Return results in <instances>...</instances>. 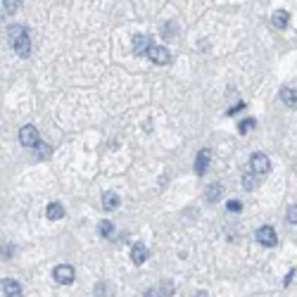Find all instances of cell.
Returning <instances> with one entry per match:
<instances>
[{
	"instance_id": "cell-1",
	"label": "cell",
	"mask_w": 297,
	"mask_h": 297,
	"mask_svg": "<svg viewBox=\"0 0 297 297\" xmlns=\"http://www.w3.org/2000/svg\"><path fill=\"white\" fill-rule=\"evenodd\" d=\"M19 143L24 148H36V145H41V140H38V131L36 126H21L19 128Z\"/></svg>"
},
{
	"instance_id": "cell-2",
	"label": "cell",
	"mask_w": 297,
	"mask_h": 297,
	"mask_svg": "<svg viewBox=\"0 0 297 297\" xmlns=\"http://www.w3.org/2000/svg\"><path fill=\"white\" fill-rule=\"evenodd\" d=\"M12 48H14V53L19 55V57H29V53H31V38H29V33L24 31L19 36H14L12 38Z\"/></svg>"
},
{
	"instance_id": "cell-3",
	"label": "cell",
	"mask_w": 297,
	"mask_h": 297,
	"mask_svg": "<svg viewBox=\"0 0 297 297\" xmlns=\"http://www.w3.org/2000/svg\"><path fill=\"white\" fill-rule=\"evenodd\" d=\"M53 276H55V281H57V283H62V286H69V283H74V266H69V264L55 266Z\"/></svg>"
},
{
	"instance_id": "cell-4",
	"label": "cell",
	"mask_w": 297,
	"mask_h": 297,
	"mask_svg": "<svg viewBox=\"0 0 297 297\" xmlns=\"http://www.w3.org/2000/svg\"><path fill=\"white\" fill-rule=\"evenodd\" d=\"M148 57L152 60L155 64H169L171 62V53L164 48V45H150L148 50Z\"/></svg>"
},
{
	"instance_id": "cell-5",
	"label": "cell",
	"mask_w": 297,
	"mask_h": 297,
	"mask_svg": "<svg viewBox=\"0 0 297 297\" xmlns=\"http://www.w3.org/2000/svg\"><path fill=\"white\" fill-rule=\"evenodd\" d=\"M257 240L264 245V247H274V245L278 243V235L271 226H262V228L257 231Z\"/></svg>"
},
{
	"instance_id": "cell-6",
	"label": "cell",
	"mask_w": 297,
	"mask_h": 297,
	"mask_svg": "<svg viewBox=\"0 0 297 297\" xmlns=\"http://www.w3.org/2000/svg\"><path fill=\"white\" fill-rule=\"evenodd\" d=\"M250 164H252V171H255V174H266V171L271 169V159L266 157L264 152H257V155H252Z\"/></svg>"
},
{
	"instance_id": "cell-7",
	"label": "cell",
	"mask_w": 297,
	"mask_h": 297,
	"mask_svg": "<svg viewBox=\"0 0 297 297\" xmlns=\"http://www.w3.org/2000/svg\"><path fill=\"white\" fill-rule=\"evenodd\" d=\"M209 162H212V152L207 148H202L198 152V159H195V174L202 176V174H207V167H209Z\"/></svg>"
},
{
	"instance_id": "cell-8",
	"label": "cell",
	"mask_w": 297,
	"mask_h": 297,
	"mask_svg": "<svg viewBox=\"0 0 297 297\" xmlns=\"http://www.w3.org/2000/svg\"><path fill=\"white\" fill-rule=\"evenodd\" d=\"M2 295L5 297H21L19 281H14V278H5V281H2Z\"/></svg>"
},
{
	"instance_id": "cell-9",
	"label": "cell",
	"mask_w": 297,
	"mask_h": 297,
	"mask_svg": "<svg viewBox=\"0 0 297 297\" xmlns=\"http://www.w3.org/2000/svg\"><path fill=\"white\" fill-rule=\"evenodd\" d=\"M131 259H133V264H145V259H148V247L143 243H136L131 247Z\"/></svg>"
},
{
	"instance_id": "cell-10",
	"label": "cell",
	"mask_w": 297,
	"mask_h": 297,
	"mask_svg": "<svg viewBox=\"0 0 297 297\" xmlns=\"http://www.w3.org/2000/svg\"><path fill=\"white\" fill-rule=\"evenodd\" d=\"M117 207H119V195L117 193L114 191L105 193V195H102V209H105V212H114Z\"/></svg>"
},
{
	"instance_id": "cell-11",
	"label": "cell",
	"mask_w": 297,
	"mask_h": 297,
	"mask_svg": "<svg viewBox=\"0 0 297 297\" xmlns=\"http://www.w3.org/2000/svg\"><path fill=\"white\" fill-rule=\"evenodd\" d=\"M133 50L138 55H148L150 50V41L145 33H138V36H133Z\"/></svg>"
},
{
	"instance_id": "cell-12",
	"label": "cell",
	"mask_w": 297,
	"mask_h": 297,
	"mask_svg": "<svg viewBox=\"0 0 297 297\" xmlns=\"http://www.w3.org/2000/svg\"><path fill=\"white\" fill-rule=\"evenodd\" d=\"M45 216H48L50 221H57V219H62L64 216V207L60 202H50V204L45 207Z\"/></svg>"
},
{
	"instance_id": "cell-13",
	"label": "cell",
	"mask_w": 297,
	"mask_h": 297,
	"mask_svg": "<svg viewBox=\"0 0 297 297\" xmlns=\"http://www.w3.org/2000/svg\"><path fill=\"white\" fill-rule=\"evenodd\" d=\"M281 100H283V105L286 107H295L297 105V91L295 88H283V91H281Z\"/></svg>"
},
{
	"instance_id": "cell-14",
	"label": "cell",
	"mask_w": 297,
	"mask_h": 297,
	"mask_svg": "<svg viewBox=\"0 0 297 297\" xmlns=\"http://www.w3.org/2000/svg\"><path fill=\"white\" fill-rule=\"evenodd\" d=\"M221 193H223L221 183H214V186H209V188L204 191V200H207V202H216L219 198H221Z\"/></svg>"
},
{
	"instance_id": "cell-15",
	"label": "cell",
	"mask_w": 297,
	"mask_h": 297,
	"mask_svg": "<svg viewBox=\"0 0 297 297\" xmlns=\"http://www.w3.org/2000/svg\"><path fill=\"white\" fill-rule=\"evenodd\" d=\"M288 19H290V17H288V12H286V10H278V12H274V17H271V24H274V26H278V29H286V26H288Z\"/></svg>"
},
{
	"instance_id": "cell-16",
	"label": "cell",
	"mask_w": 297,
	"mask_h": 297,
	"mask_svg": "<svg viewBox=\"0 0 297 297\" xmlns=\"http://www.w3.org/2000/svg\"><path fill=\"white\" fill-rule=\"evenodd\" d=\"M98 233L105 235V238H109V235L114 233V223H112V221H100V223H98Z\"/></svg>"
},
{
	"instance_id": "cell-17",
	"label": "cell",
	"mask_w": 297,
	"mask_h": 297,
	"mask_svg": "<svg viewBox=\"0 0 297 297\" xmlns=\"http://www.w3.org/2000/svg\"><path fill=\"white\" fill-rule=\"evenodd\" d=\"M17 5H19V0H2V10H5V14H12V12L17 10Z\"/></svg>"
},
{
	"instance_id": "cell-18",
	"label": "cell",
	"mask_w": 297,
	"mask_h": 297,
	"mask_svg": "<svg viewBox=\"0 0 297 297\" xmlns=\"http://www.w3.org/2000/svg\"><path fill=\"white\" fill-rule=\"evenodd\" d=\"M255 186H257L255 176H250V174H245V176H243V188H245V191H252Z\"/></svg>"
},
{
	"instance_id": "cell-19",
	"label": "cell",
	"mask_w": 297,
	"mask_h": 297,
	"mask_svg": "<svg viewBox=\"0 0 297 297\" xmlns=\"http://www.w3.org/2000/svg\"><path fill=\"white\" fill-rule=\"evenodd\" d=\"M250 128H255V119H243L240 126H238V131H240V133H247Z\"/></svg>"
},
{
	"instance_id": "cell-20",
	"label": "cell",
	"mask_w": 297,
	"mask_h": 297,
	"mask_svg": "<svg viewBox=\"0 0 297 297\" xmlns=\"http://www.w3.org/2000/svg\"><path fill=\"white\" fill-rule=\"evenodd\" d=\"M286 216H288V223H297V204H290V207H288Z\"/></svg>"
},
{
	"instance_id": "cell-21",
	"label": "cell",
	"mask_w": 297,
	"mask_h": 297,
	"mask_svg": "<svg viewBox=\"0 0 297 297\" xmlns=\"http://www.w3.org/2000/svg\"><path fill=\"white\" fill-rule=\"evenodd\" d=\"M226 209H228V212H240L243 204H240V200H231L228 204H226Z\"/></svg>"
},
{
	"instance_id": "cell-22",
	"label": "cell",
	"mask_w": 297,
	"mask_h": 297,
	"mask_svg": "<svg viewBox=\"0 0 297 297\" xmlns=\"http://www.w3.org/2000/svg\"><path fill=\"white\" fill-rule=\"evenodd\" d=\"M162 36H164V38H174V24H167V26H164V31H162Z\"/></svg>"
},
{
	"instance_id": "cell-23",
	"label": "cell",
	"mask_w": 297,
	"mask_h": 297,
	"mask_svg": "<svg viewBox=\"0 0 297 297\" xmlns=\"http://www.w3.org/2000/svg\"><path fill=\"white\" fill-rule=\"evenodd\" d=\"M26 29L24 26H10V38H14V36H19V33H24Z\"/></svg>"
},
{
	"instance_id": "cell-24",
	"label": "cell",
	"mask_w": 297,
	"mask_h": 297,
	"mask_svg": "<svg viewBox=\"0 0 297 297\" xmlns=\"http://www.w3.org/2000/svg\"><path fill=\"white\" fill-rule=\"evenodd\" d=\"M145 297H159V293H157V290H155V288H150L148 293H145Z\"/></svg>"
}]
</instances>
